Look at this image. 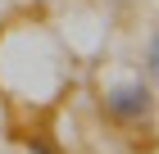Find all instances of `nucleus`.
Instances as JSON below:
<instances>
[{
	"label": "nucleus",
	"mask_w": 159,
	"mask_h": 154,
	"mask_svg": "<svg viewBox=\"0 0 159 154\" xmlns=\"http://www.w3.org/2000/svg\"><path fill=\"white\" fill-rule=\"evenodd\" d=\"M100 109L109 113L118 127H136L155 113V82L136 77V82H123V86H105V100Z\"/></svg>",
	"instance_id": "f257e3e1"
},
{
	"label": "nucleus",
	"mask_w": 159,
	"mask_h": 154,
	"mask_svg": "<svg viewBox=\"0 0 159 154\" xmlns=\"http://www.w3.org/2000/svg\"><path fill=\"white\" fill-rule=\"evenodd\" d=\"M141 68H146V82H155V77H159V36H150V41H146V64H141Z\"/></svg>",
	"instance_id": "f03ea898"
},
{
	"label": "nucleus",
	"mask_w": 159,
	"mask_h": 154,
	"mask_svg": "<svg viewBox=\"0 0 159 154\" xmlns=\"http://www.w3.org/2000/svg\"><path fill=\"white\" fill-rule=\"evenodd\" d=\"M27 154H59V145L50 141V136H41V131H37V136H27Z\"/></svg>",
	"instance_id": "7ed1b4c3"
}]
</instances>
